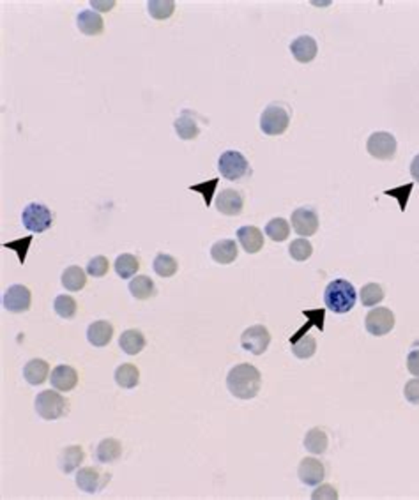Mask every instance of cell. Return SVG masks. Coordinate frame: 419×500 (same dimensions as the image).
<instances>
[{
  "label": "cell",
  "mask_w": 419,
  "mask_h": 500,
  "mask_svg": "<svg viewBox=\"0 0 419 500\" xmlns=\"http://www.w3.org/2000/svg\"><path fill=\"white\" fill-rule=\"evenodd\" d=\"M226 387L232 396L239 400H253L262 387V375L253 365L241 362L226 375Z\"/></svg>",
  "instance_id": "cell-1"
},
{
  "label": "cell",
  "mask_w": 419,
  "mask_h": 500,
  "mask_svg": "<svg viewBox=\"0 0 419 500\" xmlns=\"http://www.w3.org/2000/svg\"><path fill=\"white\" fill-rule=\"evenodd\" d=\"M358 301V294L352 283H349L347 279H334L325 287L324 292V303L327 309L338 315H345L356 306Z\"/></svg>",
  "instance_id": "cell-2"
},
{
  "label": "cell",
  "mask_w": 419,
  "mask_h": 500,
  "mask_svg": "<svg viewBox=\"0 0 419 500\" xmlns=\"http://www.w3.org/2000/svg\"><path fill=\"white\" fill-rule=\"evenodd\" d=\"M34 405H36L37 415L45 421H57L67 414L66 398L52 389L41 391L37 394Z\"/></svg>",
  "instance_id": "cell-3"
},
{
  "label": "cell",
  "mask_w": 419,
  "mask_h": 500,
  "mask_svg": "<svg viewBox=\"0 0 419 500\" xmlns=\"http://www.w3.org/2000/svg\"><path fill=\"white\" fill-rule=\"evenodd\" d=\"M290 124V115L283 105H269L260 115V129L264 135L279 136L283 135Z\"/></svg>",
  "instance_id": "cell-4"
},
{
  "label": "cell",
  "mask_w": 419,
  "mask_h": 500,
  "mask_svg": "<svg viewBox=\"0 0 419 500\" xmlns=\"http://www.w3.org/2000/svg\"><path fill=\"white\" fill-rule=\"evenodd\" d=\"M21 223L32 234H43L54 225V214L46 205L32 202L21 213Z\"/></svg>",
  "instance_id": "cell-5"
},
{
  "label": "cell",
  "mask_w": 419,
  "mask_h": 500,
  "mask_svg": "<svg viewBox=\"0 0 419 500\" xmlns=\"http://www.w3.org/2000/svg\"><path fill=\"white\" fill-rule=\"evenodd\" d=\"M218 170L222 177L226 181H241L246 175H250L251 169L246 157L237 151H226L223 152L218 160Z\"/></svg>",
  "instance_id": "cell-6"
},
{
  "label": "cell",
  "mask_w": 419,
  "mask_h": 500,
  "mask_svg": "<svg viewBox=\"0 0 419 500\" xmlns=\"http://www.w3.org/2000/svg\"><path fill=\"white\" fill-rule=\"evenodd\" d=\"M396 138L387 131L372 133L368 142H366V151L372 157L380 161H393L396 156Z\"/></svg>",
  "instance_id": "cell-7"
},
{
  "label": "cell",
  "mask_w": 419,
  "mask_h": 500,
  "mask_svg": "<svg viewBox=\"0 0 419 500\" xmlns=\"http://www.w3.org/2000/svg\"><path fill=\"white\" fill-rule=\"evenodd\" d=\"M395 313L389 307H374L365 318L366 331L372 336H386L395 329Z\"/></svg>",
  "instance_id": "cell-8"
},
{
  "label": "cell",
  "mask_w": 419,
  "mask_h": 500,
  "mask_svg": "<svg viewBox=\"0 0 419 500\" xmlns=\"http://www.w3.org/2000/svg\"><path fill=\"white\" fill-rule=\"evenodd\" d=\"M271 332L264 325H251L241 334V347L253 356H262L269 349Z\"/></svg>",
  "instance_id": "cell-9"
},
{
  "label": "cell",
  "mask_w": 419,
  "mask_h": 500,
  "mask_svg": "<svg viewBox=\"0 0 419 500\" xmlns=\"http://www.w3.org/2000/svg\"><path fill=\"white\" fill-rule=\"evenodd\" d=\"M111 476L105 474L99 468L94 467H83L76 474V486L85 493H99L103 492L105 486L110 483Z\"/></svg>",
  "instance_id": "cell-10"
},
{
  "label": "cell",
  "mask_w": 419,
  "mask_h": 500,
  "mask_svg": "<svg viewBox=\"0 0 419 500\" xmlns=\"http://www.w3.org/2000/svg\"><path fill=\"white\" fill-rule=\"evenodd\" d=\"M319 214L310 207H299L292 213V228L301 237H312L319 232Z\"/></svg>",
  "instance_id": "cell-11"
},
{
  "label": "cell",
  "mask_w": 419,
  "mask_h": 500,
  "mask_svg": "<svg viewBox=\"0 0 419 500\" xmlns=\"http://www.w3.org/2000/svg\"><path fill=\"white\" fill-rule=\"evenodd\" d=\"M2 304L11 313H27L32 304V294L25 285H12L6 290Z\"/></svg>",
  "instance_id": "cell-12"
},
{
  "label": "cell",
  "mask_w": 419,
  "mask_h": 500,
  "mask_svg": "<svg viewBox=\"0 0 419 500\" xmlns=\"http://www.w3.org/2000/svg\"><path fill=\"white\" fill-rule=\"evenodd\" d=\"M297 476H299L301 483L306 484V486H319L325 477V468L321 464V459L308 456V458L301 459Z\"/></svg>",
  "instance_id": "cell-13"
},
{
  "label": "cell",
  "mask_w": 419,
  "mask_h": 500,
  "mask_svg": "<svg viewBox=\"0 0 419 500\" xmlns=\"http://www.w3.org/2000/svg\"><path fill=\"white\" fill-rule=\"evenodd\" d=\"M216 209H218V213L225 214V216H239V214H243V193L235 191V189H223L222 195H218V198H216Z\"/></svg>",
  "instance_id": "cell-14"
},
{
  "label": "cell",
  "mask_w": 419,
  "mask_h": 500,
  "mask_svg": "<svg viewBox=\"0 0 419 500\" xmlns=\"http://www.w3.org/2000/svg\"><path fill=\"white\" fill-rule=\"evenodd\" d=\"M50 382H52V387L61 393H67V391H73L78 384V373L76 369L71 368L67 365H58L57 368H54L52 371V377H50Z\"/></svg>",
  "instance_id": "cell-15"
},
{
  "label": "cell",
  "mask_w": 419,
  "mask_h": 500,
  "mask_svg": "<svg viewBox=\"0 0 419 500\" xmlns=\"http://www.w3.org/2000/svg\"><path fill=\"white\" fill-rule=\"evenodd\" d=\"M290 52L297 62L301 64H308V62L315 61L316 54H319V46L312 36H299L290 43Z\"/></svg>",
  "instance_id": "cell-16"
},
{
  "label": "cell",
  "mask_w": 419,
  "mask_h": 500,
  "mask_svg": "<svg viewBox=\"0 0 419 500\" xmlns=\"http://www.w3.org/2000/svg\"><path fill=\"white\" fill-rule=\"evenodd\" d=\"M114 338V325L108 322V320H98V322H92L87 329V340L92 347H98V349H103Z\"/></svg>",
  "instance_id": "cell-17"
},
{
  "label": "cell",
  "mask_w": 419,
  "mask_h": 500,
  "mask_svg": "<svg viewBox=\"0 0 419 500\" xmlns=\"http://www.w3.org/2000/svg\"><path fill=\"white\" fill-rule=\"evenodd\" d=\"M237 239L241 242L243 250L246 251L248 254H255L259 251H262L264 248V234L260 232V228L257 226H241L237 230Z\"/></svg>",
  "instance_id": "cell-18"
},
{
  "label": "cell",
  "mask_w": 419,
  "mask_h": 500,
  "mask_svg": "<svg viewBox=\"0 0 419 500\" xmlns=\"http://www.w3.org/2000/svg\"><path fill=\"white\" fill-rule=\"evenodd\" d=\"M239 254V248L235 241L232 239H222V241L214 242L211 248V257L216 263L219 265H228V263L235 262Z\"/></svg>",
  "instance_id": "cell-19"
},
{
  "label": "cell",
  "mask_w": 419,
  "mask_h": 500,
  "mask_svg": "<svg viewBox=\"0 0 419 500\" xmlns=\"http://www.w3.org/2000/svg\"><path fill=\"white\" fill-rule=\"evenodd\" d=\"M76 25H78L80 32H83L85 36H99L105 30V21L101 14L91 11V9L80 12L78 18H76Z\"/></svg>",
  "instance_id": "cell-20"
},
{
  "label": "cell",
  "mask_w": 419,
  "mask_h": 500,
  "mask_svg": "<svg viewBox=\"0 0 419 500\" xmlns=\"http://www.w3.org/2000/svg\"><path fill=\"white\" fill-rule=\"evenodd\" d=\"M145 345H147V340H145L144 332L138 329H128L119 338V347L128 356H138L145 349Z\"/></svg>",
  "instance_id": "cell-21"
},
{
  "label": "cell",
  "mask_w": 419,
  "mask_h": 500,
  "mask_svg": "<svg viewBox=\"0 0 419 500\" xmlns=\"http://www.w3.org/2000/svg\"><path fill=\"white\" fill-rule=\"evenodd\" d=\"M120 456H122V444L117 439H105L96 447V459L99 464H116Z\"/></svg>",
  "instance_id": "cell-22"
},
{
  "label": "cell",
  "mask_w": 419,
  "mask_h": 500,
  "mask_svg": "<svg viewBox=\"0 0 419 500\" xmlns=\"http://www.w3.org/2000/svg\"><path fill=\"white\" fill-rule=\"evenodd\" d=\"M48 373L50 365L45 359H32L23 368V377L30 386H41V384H45L48 380Z\"/></svg>",
  "instance_id": "cell-23"
},
{
  "label": "cell",
  "mask_w": 419,
  "mask_h": 500,
  "mask_svg": "<svg viewBox=\"0 0 419 500\" xmlns=\"http://www.w3.org/2000/svg\"><path fill=\"white\" fill-rule=\"evenodd\" d=\"M303 315L306 316V320H308V322H306V324H304L303 327H301L299 331L294 334V336H290V340H288V341H290V345L296 343V341H299L303 336H306V332H308L310 329L313 327V325H315V327L319 329L321 332L324 331V318H325V309H324V307H316V309H304Z\"/></svg>",
  "instance_id": "cell-24"
},
{
  "label": "cell",
  "mask_w": 419,
  "mask_h": 500,
  "mask_svg": "<svg viewBox=\"0 0 419 500\" xmlns=\"http://www.w3.org/2000/svg\"><path fill=\"white\" fill-rule=\"evenodd\" d=\"M83 458H85V453H83L82 447L69 446L58 456V467H61V470L64 474H71V472L76 470L83 464Z\"/></svg>",
  "instance_id": "cell-25"
},
{
  "label": "cell",
  "mask_w": 419,
  "mask_h": 500,
  "mask_svg": "<svg viewBox=\"0 0 419 500\" xmlns=\"http://www.w3.org/2000/svg\"><path fill=\"white\" fill-rule=\"evenodd\" d=\"M173 129H175V133L181 140H195L198 136V133H200L197 120H195L193 113L189 110H184L181 117L175 119Z\"/></svg>",
  "instance_id": "cell-26"
},
{
  "label": "cell",
  "mask_w": 419,
  "mask_h": 500,
  "mask_svg": "<svg viewBox=\"0 0 419 500\" xmlns=\"http://www.w3.org/2000/svg\"><path fill=\"white\" fill-rule=\"evenodd\" d=\"M303 444L304 449L308 453H312V455H324V453L327 451L329 439L324 430H321V428H312V430L306 433V437H304Z\"/></svg>",
  "instance_id": "cell-27"
},
{
  "label": "cell",
  "mask_w": 419,
  "mask_h": 500,
  "mask_svg": "<svg viewBox=\"0 0 419 500\" xmlns=\"http://www.w3.org/2000/svg\"><path fill=\"white\" fill-rule=\"evenodd\" d=\"M117 386L122 389H135L140 384V371L131 362H124L116 369Z\"/></svg>",
  "instance_id": "cell-28"
},
{
  "label": "cell",
  "mask_w": 419,
  "mask_h": 500,
  "mask_svg": "<svg viewBox=\"0 0 419 500\" xmlns=\"http://www.w3.org/2000/svg\"><path fill=\"white\" fill-rule=\"evenodd\" d=\"M62 287L69 292H80L87 285V274L82 267L71 265L62 272Z\"/></svg>",
  "instance_id": "cell-29"
},
{
  "label": "cell",
  "mask_w": 419,
  "mask_h": 500,
  "mask_svg": "<svg viewBox=\"0 0 419 500\" xmlns=\"http://www.w3.org/2000/svg\"><path fill=\"white\" fill-rule=\"evenodd\" d=\"M129 292H131V296L135 299L145 301L151 299L156 294V287H154V281L149 276H135L129 281Z\"/></svg>",
  "instance_id": "cell-30"
},
{
  "label": "cell",
  "mask_w": 419,
  "mask_h": 500,
  "mask_svg": "<svg viewBox=\"0 0 419 500\" xmlns=\"http://www.w3.org/2000/svg\"><path fill=\"white\" fill-rule=\"evenodd\" d=\"M114 267H116V272H117V276H119V278L129 279V278H133L136 272H138L140 262H138V259H136L135 254L122 253V254H119V257H117Z\"/></svg>",
  "instance_id": "cell-31"
},
{
  "label": "cell",
  "mask_w": 419,
  "mask_h": 500,
  "mask_svg": "<svg viewBox=\"0 0 419 500\" xmlns=\"http://www.w3.org/2000/svg\"><path fill=\"white\" fill-rule=\"evenodd\" d=\"M152 269L161 278H172L179 271V263H177V260L173 259L172 254L160 253L152 262Z\"/></svg>",
  "instance_id": "cell-32"
},
{
  "label": "cell",
  "mask_w": 419,
  "mask_h": 500,
  "mask_svg": "<svg viewBox=\"0 0 419 500\" xmlns=\"http://www.w3.org/2000/svg\"><path fill=\"white\" fill-rule=\"evenodd\" d=\"M266 235L275 242H285L290 235V225L283 217H275L266 225Z\"/></svg>",
  "instance_id": "cell-33"
},
{
  "label": "cell",
  "mask_w": 419,
  "mask_h": 500,
  "mask_svg": "<svg viewBox=\"0 0 419 500\" xmlns=\"http://www.w3.org/2000/svg\"><path fill=\"white\" fill-rule=\"evenodd\" d=\"M147 9L154 20H169L175 11V2L173 0H149Z\"/></svg>",
  "instance_id": "cell-34"
},
{
  "label": "cell",
  "mask_w": 419,
  "mask_h": 500,
  "mask_svg": "<svg viewBox=\"0 0 419 500\" xmlns=\"http://www.w3.org/2000/svg\"><path fill=\"white\" fill-rule=\"evenodd\" d=\"M359 297H361L363 306L374 307V306H377V304L383 303L384 297H386V294H384V288L380 287V285L368 283L361 288V292H359Z\"/></svg>",
  "instance_id": "cell-35"
},
{
  "label": "cell",
  "mask_w": 419,
  "mask_h": 500,
  "mask_svg": "<svg viewBox=\"0 0 419 500\" xmlns=\"http://www.w3.org/2000/svg\"><path fill=\"white\" fill-rule=\"evenodd\" d=\"M288 254H290L292 259L296 260V262H306L313 254V246L312 242L308 239H296V241H292L290 248H288Z\"/></svg>",
  "instance_id": "cell-36"
},
{
  "label": "cell",
  "mask_w": 419,
  "mask_h": 500,
  "mask_svg": "<svg viewBox=\"0 0 419 500\" xmlns=\"http://www.w3.org/2000/svg\"><path fill=\"white\" fill-rule=\"evenodd\" d=\"M54 309L61 318H73L76 315V309H78V304L71 296H58L55 297L54 301Z\"/></svg>",
  "instance_id": "cell-37"
},
{
  "label": "cell",
  "mask_w": 419,
  "mask_h": 500,
  "mask_svg": "<svg viewBox=\"0 0 419 500\" xmlns=\"http://www.w3.org/2000/svg\"><path fill=\"white\" fill-rule=\"evenodd\" d=\"M292 354L297 357V359H310V357L315 356L316 352V341L315 338L312 336H303L299 341L292 343Z\"/></svg>",
  "instance_id": "cell-38"
},
{
  "label": "cell",
  "mask_w": 419,
  "mask_h": 500,
  "mask_svg": "<svg viewBox=\"0 0 419 500\" xmlns=\"http://www.w3.org/2000/svg\"><path fill=\"white\" fill-rule=\"evenodd\" d=\"M218 184H219V179H218V177H214V179H211V181L189 186V189H191V191H195V193H200L202 197H204V204H206V207H211Z\"/></svg>",
  "instance_id": "cell-39"
},
{
  "label": "cell",
  "mask_w": 419,
  "mask_h": 500,
  "mask_svg": "<svg viewBox=\"0 0 419 500\" xmlns=\"http://www.w3.org/2000/svg\"><path fill=\"white\" fill-rule=\"evenodd\" d=\"M32 241H34L32 235H27V237L17 239V241L4 242V244H2V246H4L6 250L14 251V253L18 254V260H20V263H21V265H23L25 260H27V253H29L30 244H32Z\"/></svg>",
  "instance_id": "cell-40"
},
{
  "label": "cell",
  "mask_w": 419,
  "mask_h": 500,
  "mask_svg": "<svg viewBox=\"0 0 419 500\" xmlns=\"http://www.w3.org/2000/svg\"><path fill=\"white\" fill-rule=\"evenodd\" d=\"M412 189H414V184H412V182H409V184L398 186V188L386 189V191H384V195L396 198V200H398V205H400V210H402V213H405V209H407V204H409V197H411Z\"/></svg>",
  "instance_id": "cell-41"
},
{
  "label": "cell",
  "mask_w": 419,
  "mask_h": 500,
  "mask_svg": "<svg viewBox=\"0 0 419 500\" xmlns=\"http://www.w3.org/2000/svg\"><path fill=\"white\" fill-rule=\"evenodd\" d=\"M108 271H110V262L107 257H94L87 263V274L92 278H103L108 274Z\"/></svg>",
  "instance_id": "cell-42"
},
{
  "label": "cell",
  "mask_w": 419,
  "mask_h": 500,
  "mask_svg": "<svg viewBox=\"0 0 419 500\" xmlns=\"http://www.w3.org/2000/svg\"><path fill=\"white\" fill-rule=\"evenodd\" d=\"M403 396H405V400H407L411 405H416L419 406V378H412V380H409L407 384H405V387H403Z\"/></svg>",
  "instance_id": "cell-43"
},
{
  "label": "cell",
  "mask_w": 419,
  "mask_h": 500,
  "mask_svg": "<svg viewBox=\"0 0 419 500\" xmlns=\"http://www.w3.org/2000/svg\"><path fill=\"white\" fill-rule=\"evenodd\" d=\"M313 500H338V492L331 484H321L315 492L312 493Z\"/></svg>",
  "instance_id": "cell-44"
},
{
  "label": "cell",
  "mask_w": 419,
  "mask_h": 500,
  "mask_svg": "<svg viewBox=\"0 0 419 500\" xmlns=\"http://www.w3.org/2000/svg\"><path fill=\"white\" fill-rule=\"evenodd\" d=\"M407 369L409 373L419 378V350H412L407 356Z\"/></svg>",
  "instance_id": "cell-45"
},
{
  "label": "cell",
  "mask_w": 419,
  "mask_h": 500,
  "mask_svg": "<svg viewBox=\"0 0 419 500\" xmlns=\"http://www.w3.org/2000/svg\"><path fill=\"white\" fill-rule=\"evenodd\" d=\"M116 0H110V2H101V0H92L91 6L94 8V11H110V9L116 8Z\"/></svg>",
  "instance_id": "cell-46"
},
{
  "label": "cell",
  "mask_w": 419,
  "mask_h": 500,
  "mask_svg": "<svg viewBox=\"0 0 419 500\" xmlns=\"http://www.w3.org/2000/svg\"><path fill=\"white\" fill-rule=\"evenodd\" d=\"M411 175L416 182H419V154L412 160L411 163Z\"/></svg>",
  "instance_id": "cell-47"
}]
</instances>
